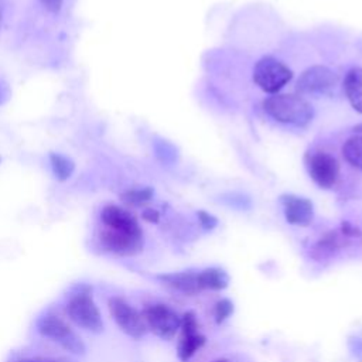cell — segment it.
Masks as SVG:
<instances>
[{
    "label": "cell",
    "instance_id": "1",
    "mask_svg": "<svg viewBox=\"0 0 362 362\" xmlns=\"http://www.w3.org/2000/svg\"><path fill=\"white\" fill-rule=\"evenodd\" d=\"M264 112L274 120L298 127L307 126L314 117V109L300 95L274 93L263 102Z\"/></svg>",
    "mask_w": 362,
    "mask_h": 362
},
{
    "label": "cell",
    "instance_id": "2",
    "mask_svg": "<svg viewBox=\"0 0 362 362\" xmlns=\"http://www.w3.org/2000/svg\"><path fill=\"white\" fill-rule=\"evenodd\" d=\"M66 314L71 321L86 331L100 332L103 329L102 314L88 286H83L71 294L66 303Z\"/></svg>",
    "mask_w": 362,
    "mask_h": 362
},
{
    "label": "cell",
    "instance_id": "3",
    "mask_svg": "<svg viewBox=\"0 0 362 362\" xmlns=\"http://www.w3.org/2000/svg\"><path fill=\"white\" fill-rule=\"evenodd\" d=\"M339 83L338 75L327 66L313 65L298 78L296 89L300 96H329Z\"/></svg>",
    "mask_w": 362,
    "mask_h": 362
},
{
    "label": "cell",
    "instance_id": "4",
    "mask_svg": "<svg viewBox=\"0 0 362 362\" xmlns=\"http://www.w3.org/2000/svg\"><path fill=\"white\" fill-rule=\"evenodd\" d=\"M37 329L42 337L54 342H58L62 348L75 355H83L86 351L82 339L72 331V328L61 317L55 314L49 313L41 317L38 320Z\"/></svg>",
    "mask_w": 362,
    "mask_h": 362
},
{
    "label": "cell",
    "instance_id": "5",
    "mask_svg": "<svg viewBox=\"0 0 362 362\" xmlns=\"http://www.w3.org/2000/svg\"><path fill=\"white\" fill-rule=\"evenodd\" d=\"M291 78V69L273 57L260 58L253 68L255 83L267 93H277Z\"/></svg>",
    "mask_w": 362,
    "mask_h": 362
},
{
    "label": "cell",
    "instance_id": "6",
    "mask_svg": "<svg viewBox=\"0 0 362 362\" xmlns=\"http://www.w3.org/2000/svg\"><path fill=\"white\" fill-rule=\"evenodd\" d=\"M109 311L116 325L132 338H141L147 332V325L143 314L122 297L109 298Z\"/></svg>",
    "mask_w": 362,
    "mask_h": 362
},
{
    "label": "cell",
    "instance_id": "7",
    "mask_svg": "<svg viewBox=\"0 0 362 362\" xmlns=\"http://www.w3.org/2000/svg\"><path fill=\"white\" fill-rule=\"evenodd\" d=\"M148 329L163 339H171L181 327V317L165 304H151L143 310Z\"/></svg>",
    "mask_w": 362,
    "mask_h": 362
},
{
    "label": "cell",
    "instance_id": "8",
    "mask_svg": "<svg viewBox=\"0 0 362 362\" xmlns=\"http://www.w3.org/2000/svg\"><path fill=\"white\" fill-rule=\"evenodd\" d=\"M305 165L313 181L321 188H331L339 177L338 160L325 151H314L305 157Z\"/></svg>",
    "mask_w": 362,
    "mask_h": 362
},
{
    "label": "cell",
    "instance_id": "9",
    "mask_svg": "<svg viewBox=\"0 0 362 362\" xmlns=\"http://www.w3.org/2000/svg\"><path fill=\"white\" fill-rule=\"evenodd\" d=\"M100 246L113 255L134 256L143 249V235L127 233L106 228L99 236Z\"/></svg>",
    "mask_w": 362,
    "mask_h": 362
},
{
    "label": "cell",
    "instance_id": "10",
    "mask_svg": "<svg viewBox=\"0 0 362 362\" xmlns=\"http://www.w3.org/2000/svg\"><path fill=\"white\" fill-rule=\"evenodd\" d=\"M100 219H102L103 225L109 229L143 235L137 219L127 209H124L122 206L106 205L100 212Z\"/></svg>",
    "mask_w": 362,
    "mask_h": 362
},
{
    "label": "cell",
    "instance_id": "11",
    "mask_svg": "<svg viewBox=\"0 0 362 362\" xmlns=\"http://www.w3.org/2000/svg\"><path fill=\"white\" fill-rule=\"evenodd\" d=\"M284 216L288 223L298 225V226H307L313 221V204L307 198L293 195V194H286L280 198Z\"/></svg>",
    "mask_w": 362,
    "mask_h": 362
},
{
    "label": "cell",
    "instance_id": "12",
    "mask_svg": "<svg viewBox=\"0 0 362 362\" xmlns=\"http://www.w3.org/2000/svg\"><path fill=\"white\" fill-rule=\"evenodd\" d=\"M344 90L349 105L359 113H362V68H351L344 79Z\"/></svg>",
    "mask_w": 362,
    "mask_h": 362
},
{
    "label": "cell",
    "instance_id": "13",
    "mask_svg": "<svg viewBox=\"0 0 362 362\" xmlns=\"http://www.w3.org/2000/svg\"><path fill=\"white\" fill-rule=\"evenodd\" d=\"M163 284L178 290L184 294H197L201 291V287L198 284V276L197 273H171V274H163L158 277Z\"/></svg>",
    "mask_w": 362,
    "mask_h": 362
},
{
    "label": "cell",
    "instance_id": "14",
    "mask_svg": "<svg viewBox=\"0 0 362 362\" xmlns=\"http://www.w3.org/2000/svg\"><path fill=\"white\" fill-rule=\"evenodd\" d=\"M198 276V284L201 287V290L204 288H209V290H222L228 286V274L221 270V269H215V267H209L205 269L199 273H197Z\"/></svg>",
    "mask_w": 362,
    "mask_h": 362
},
{
    "label": "cell",
    "instance_id": "15",
    "mask_svg": "<svg viewBox=\"0 0 362 362\" xmlns=\"http://www.w3.org/2000/svg\"><path fill=\"white\" fill-rule=\"evenodd\" d=\"M205 344V337L198 331L182 332L178 344V356L182 362H187L202 345Z\"/></svg>",
    "mask_w": 362,
    "mask_h": 362
},
{
    "label": "cell",
    "instance_id": "16",
    "mask_svg": "<svg viewBox=\"0 0 362 362\" xmlns=\"http://www.w3.org/2000/svg\"><path fill=\"white\" fill-rule=\"evenodd\" d=\"M49 164L55 178L61 182L69 180L75 171V163L59 153H49Z\"/></svg>",
    "mask_w": 362,
    "mask_h": 362
},
{
    "label": "cell",
    "instance_id": "17",
    "mask_svg": "<svg viewBox=\"0 0 362 362\" xmlns=\"http://www.w3.org/2000/svg\"><path fill=\"white\" fill-rule=\"evenodd\" d=\"M342 154L352 167L362 171V134L349 137L342 146Z\"/></svg>",
    "mask_w": 362,
    "mask_h": 362
},
{
    "label": "cell",
    "instance_id": "18",
    "mask_svg": "<svg viewBox=\"0 0 362 362\" xmlns=\"http://www.w3.org/2000/svg\"><path fill=\"white\" fill-rule=\"evenodd\" d=\"M153 198V189L146 187V188H136V189H129L122 195V199L129 204V205H143L148 202Z\"/></svg>",
    "mask_w": 362,
    "mask_h": 362
},
{
    "label": "cell",
    "instance_id": "19",
    "mask_svg": "<svg viewBox=\"0 0 362 362\" xmlns=\"http://www.w3.org/2000/svg\"><path fill=\"white\" fill-rule=\"evenodd\" d=\"M232 311H233L232 301H229L228 298L219 300L215 305V320H216V322L219 324V322L225 321L232 314Z\"/></svg>",
    "mask_w": 362,
    "mask_h": 362
},
{
    "label": "cell",
    "instance_id": "20",
    "mask_svg": "<svg viewBox=\"0 0 362 362\" xmlns=\"http://www.w3.org/2000/svg\"><path fill=\"white\" fill-rule=\"evenodd\" d=\"M198 218H199L201 225H202L205 229H212V228L216 225V219H215L212 215H209V214H206V212H204V211H199V212H198Z\"/></svg>",
    "mask_w": 362,
    "mask_h": 362
},
{
    "label": "cell",
    "instance_id": "21",
    "mask_svg": "<svg viewBox=\"0 0 362 362\" xmlns=\"http://www.w3.org/2000/svg\"><path fill=\"white\" fill-rule=\"evenodd\" d=\"M40 1L51 13H58L62 6V0H40Z\"/></svg>",
    "mask_w": 362,
    "mask_h": 362
},
{
    "label": "cell",
    "instance_id": "22",
    "mask_svg": "<svg viewBox=\"0 0 362 362\" xmlns=\"http://www.w3.org/2000/svg\"><path fill=\"white\" fill-rule=\"evenodd\" d=\"M143 218L147 221V222H158V219H160V215H158V212L156 211V209H151V208H148V209H144L143 211Z\"/></svg>",
    "mask_w": 362,
    "mask_h": 362
},
{
    "label": "cell",
    "instance_id": "23",
    "mask_svg": "<svg viewBox=\"0 0 362 362\" xmlns=\"http://www.w3.org/2000/svg\"><path fill=\"white\" fill-rule=\"evenodd\" d=\"M17 362H57V361L48 359V358H25V359H20Z\"/></svg>",
    "mask_w": 362,
    "mask_h": 362
},
{
    "label": "cell",
    "instance_id": "24",
    "mask_svg": "<svg viewBox=\"0 0 362 362\" xmlns=\"http://www.w3.org/2000/svg\"><path fill=\"white\" fill-rule=\"evenodd\" d=\"M3 18H4V0H0V28L3 24Z\"/></svg>",
    "mask_w": 362,
    "mask_h": 362
},
{
    "label": "cell",
    "instance_id": "25",
    "mask_svg": "<svg viewBox=\"0 0 362 362\" xmlns=\"http://www.w3.org/2000/svg\"><path fill=\"white\" fill-rule=\"evenodd\" d=\"M354 132H355V133H358V134H362V123L356 124V126L354 127Z\"/></svg>",
    "mask_w": 362,
    "mask_h": 362
},
{
    "label": "cell",
    "instance_id": "26",
    "mask_svg": "<svg viewBox=\"0 0 362 362\" xmlns=\"http://www.w3.org/2000/svg\"><path fill=\"white\" fill-rule=\"evenodd\" d=\"M214 362H230V361H228V359H218V361H214Z\"/></svg>",
    "mask_w": 362,
    "mask_h": 362
},
{
    "label": "cell",
    "instance_id": "27",
    "mask_svg": "<svg viewBox=\"0 0 362 362\" xmlns=\"http://www.w3.org/2000/svg\"><path fill=\"white\" fill-rule=\"evenodd\" d=\"M0 161H1V158H0Z\"/></svg>",
    "mask_w": 362,
    "mask_h": 362
}]
</instances>
